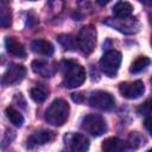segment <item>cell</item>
I'll return each mask as SVG.
<instances>
[{
    "mask_svg": "<svg viewBox=\"0 0 152 152\" xmlns=\"http://www.w3.org/2000/svg\"><path fill=\"white\" fill-rule=\"evenodd\" d=\"M81 127L84 132L94 135L100 137L107 131V124L104 119L97 114H88L82 119Z\"/></svg>",
    "mask_w": 152,
    "mask_h": 152,
    "instance_id": "cell-4",
    "label": "cell"
},
{
    "mask_svg": "<svg viewBox=\"0 0 152 152\" xmlns=\"http://www.w3.org/2000/svg\"><path fill=\"white\" fill-rule=\"evenodd\" d=\"M150 124H151V118H150V116H147V118H146V120H145V127H146V129H147L148 132H151Z\"/></svg>",
    "mask_w": 152,
    "mask_h": 152,
    "instance_id": "cell-24",
    "label": "cell"
},
{
    "mask_svg": "<svg viewBox=\"0 0 152 152\" xmlns=\"http://www.w3.org/2000/svg\"><path fill=\"white\" fill-rule=\"evenodd\" d=\"M148 64H150V58H147V57H139V58H137L132 63V65L129 68V72H132V74L141 72L142 70H145L148 66Z\"/></svg>",
    "mask_w": 152,
    "mask_h": 152,
    "instance_id": "cell-21",
    "label": "cell"
},
{
    "mask_svg": "<svg viewBox=\"0 0 152 152\" xmlns=\"http://www.w3.org/2000/svg\"><path fill=\"white\" fill-rule=\"evenodd\" d=\"M26 74V70L23 65L20 64H13V65H10L7 68V70L5 71L4 76H2V82L5 84H14V83H18L20 82L24 76Z\"/></svg>",
    "mask_w": 152,
    "mask_h": 152,
    "instance_id": "cell-8",
    "label": "cell"
},
{
    "mask_svg": "<svg viewBox=\"0 0 152 152\" xmlns=\"http://www.w3.org/2000/svg\"><path fill=\"white\" fill-rule=\"evenodd\" d=\"M53 138H55V133L51 132V131H46V129L37 131L32 135L28 137L27 146L33 147V146H38V145H44V144L50 142L51 140H53Z\"/></svg>",
    "mask_w": 152,
    "mask_h": 152,
    "instance_id": "cell-10",
    "label": "cell"
},
{
    "mask_svg": "<svg viewBox=\"0 0 152 152\" xmlns=\"http://www.w3.org/2000/svg\"><path fill=\"white\" fill-rule=\"evenodd\" d=\"M133 12V6L127 1H120L113 7V14L116 18H128Z\"/></svg>",
    "mask_w": 152,
    "mask_h": 152,
    "instance_id": "cell-16",
    "label": "cell"
},
{
    "mask_svg": "<svg viewBox=\"0 0 152 152\" xmlns=\"http://www.w3.org/2000/svg\"><path fill=\"white\" fill-rule=\"evenodd\" d=\"M120 64H121V53L115 50L107 51L100 61V68L102 72L109 77H114L116 75Z\"/></svg>",
    "mask_w": 152,
    "mask_h": 152,
    "instance_id": "cell-5",
    "label": "cell"
},
{
    "mask_svg": "<svg viewBox=\"0 0 152 152\" xmlns=\"http://www.w3.org/2000/svg\"><path fill=\"white\" fill-rule=\"evenodd\" d=\"M31 49L33 52L44 55V56H51L53 53V45L44 39H36L31 43Z\"/></svg>",
    "mask_w": 152,
    "mask_h": 152,
    "instance_id": "cell-14",
    "label": "cell"
},
{
    "mask_svg": "<svg viewBox=\"0 0 152 152\" xmlns=\"http://www.w3.org/2000/svg\"><path fill=\"white\" fill-rule=\"evenodd\" d=\"M5 48L11 55H13L15 57H25V55H26L24 45L20 42H18L14 37H6Z\"/></svg>",
    "mask_w": 152,
    "mask_h": 152,
    "instance_id": "cell-12",
    "label": "cell"
},
{
    "mask_svg": "<svg viewBox=\"0 0 152 152\" xmlns=\"http://www.w3.org/2000/svg\"><path fill=\"white\" fill-rule=\"evenodd\" d=\"M150 110H151L150 101H146L145 103H142V104L138 108V113L141 114V115H148V114H150Z\"/></svg>",
    "mask_w": 152,
    "mask_h": 152,
    "instance_id": "cell-22",
    "label": "cell"
},
{
    "mask_svg": "<svg viewBox=\"0 0 152 152\" xmlns=\"http://www.w3.org/2000/svg\"><path fill=\"white\" fill-rule=\"evenodd\" d=\"M31 68H32V70H33L36 74H38V75H40V76H43V77H51V76H53L55 72H56V66H55V64L51 63V62H48V61L36 59V61L32 62Z\"/></svg>",
    "mask_w": 152,
    "mask_h": 152,
    "instance_id": "cell-11",
    "label": "cell"
},
{
    "mask_svg": "<svg viewBox=\"0 0 152 152\" xmlns=\"http://www.w3.org/2000/svg\"><path fill=\"white\" fill-rule=\"evenodd\" d=\"M89 104L100 110H112L115 107V100L110 93L104 90H96L90 94Z\"/></svg>",
    "mask_w": 152,
    "mask_h": 152,
    "instance_id": "cell-6",
    "label": "cell"
},
{
    "mask_svg": "<svg viewBox=\"0 0 152 152\" xmlns=\"http://www.w3.org/2000/svg\"><path fill=\"white\" fill-rule=\"evenodd\" d=\"M107 25H112L113 27H115L116 30L125 32V33H132V32H137L139 24L137 20L134 19H127V18H118L116 20L113 19V23L110 21H104Z\"/></svg>",
    "mask_w": 152,
    "mask_h": 152,
    "instance_id": "cell-9",
    "label": "cell"
},
{
    "mask_svg": "<svg viewBox=\"0 0 152 152\" xmlns=\"http://www.w3.org/2000/svg\"><path fill=\"white\" fill-rule=\"evenodd\" d=\"M48 94H49V90L44 89L43 87H34L30 90V96L31 99L37 102V103H42L46 100L48 97Z\"/></svg>",
    "mask_w": 152,
    "mask_h": 152,
    "instance_id": "cell-19",
    "label": "cell"
},
{
    "mask_svg": "<svg viewBox=\"0 0 152 152\" xmlns=\"http://www.w3.org/2000/svg\"><path fill=\"white\" fill-rule=\"evenodd\" d=\"M76 44L84 55H90L96 45V30L91 25L83 26L77 34Z\"/></svg>",
    "mask_w": 152,
    "mask_h": 152,
    "instance_id": "cell-3",
    "label": "cell"
},
{
    "mask_svg": "<svg viewBox=\"0 0 152 152\" xmlns=\"http://www.w3.org/2000/svg\"><path fill=\"white\" fill-rule=\"evenodd\" d=\"M120 94L129 100L140 97L145 91V86L141 81H134V82H124L119 86Z\"/></svg>",
    "mask_w": 152,
    "mask_h": 152,
    "instance_id": "cell-7",
    "label": "cell"
},
{
    "mask_svg": "<svg viewBox=\"0 0 152 152\" xmlns=\"http://www.w3.org/2000/svg\"><path fill=\"white\" fill-rule=\"evenodd\" d=\"M82 99H83V95H82L81 93H78V94H72V100H74L75 102H81Z\"/></svg>",
    "mask_w": 152,
    "mask_h": 152,
    "instance_id": "cell-23",
    "label": "cell"
},
{
    "mask_svg": "<svg viewBox=\"0 0 152 152\" xmlns=\"http://www.w3.org/2000/svg\"><path fill=\"white\" fill-rule=\"evenodd\" d=\"M89 148V140L83 134L75 133L70 139V150L74 152H84Z\"/></svg>",
    "mask_w": 152,
    "mask_h": 152,
    "instance_id": "cell-13",
    "label": "cell"
},
{
    "mask_svg": "<svg viewBox=\"0 0 152 152\" xmlns=\"http://www.w3.org/2000/svg\"><path fill=\"white\" fill-rule=\"evenodd\" d=\"M31 1H34V0H31Z\"/></svg>",
    "mask_w": 152,
    "mask_h": 152,
    "instance_id": "cell-27",
    "label": "cell"
},
{
    "mask_svg": "<svg viewBox=\"0 0 152 152\" xmlns=\"http://www.w3.org/2000/svg\"><path fill=\"white\" fill-rule=\"evenodd\" d=\"M70 107L63 99H56L45 110V120L52 126H62L69 116Z\"/></svg>",
    "mask_w": 152,
    "mask_h": 152,
    "instance_id": "cell-2",
    "label": "cell"
},
{
    "mask_svg": "<svg viewBox=\"0 0 152 152\" xmlns=\"http://www.w3.org/2000/svg\"><path fill=\"white\" fill-rule=\"evenodd\" d=\"M126 142H124L122 140H120L119 138H108L102 142V150L107 151V152H116V151H122L126 148Z\"/></svg>",
    "mask_w": 152,
    "mask_h": 152,
    "instance_id": "cell-15",
    "label": "cell"
},
{
    "mask_svg": "<svg viewBox=\"0 0 152 152\" xmlns=\"http://www.w3.org/2000/svg\"><path fill=\"white\" fill-rule=\"evenodd\" d=\"M12 21L11 10L5 2H0V26L2 27H10Z\"/></svg>",
    "mask_w": 152,
    "mask_h": 152,
    "instance_id": "cell-18",
    "label": "cell"
},
{
    "mask_svg": "<svg viewBox=\"0 0 152 152\" xmlns=\"http://www.w3.org/2000/svg\"><path fill=\"white\" fill-rule=\"evenodd\" d=\"M63 65V86L65 88L72 89L83 84L86 81V70L76 61L66 59L62 62Z\"/></svg>",
    "mask_w": 152,
    "mask_h": 152,
    "instance_id": "cell-1",
    "label": "cell"
},
{
    "mask_svg": "<svg viewBox=\"0 0 152 152\" xmlns=\"http://www.w3.org/2000/svg\"><path fill=\"white\" fill-rule=\"evenodd\" d=\"M57 40L65 50H75L77 46L76 38H74L71 34H59L57 37Z\"/></svg>",
    "mask_w": 152,
    "mask_h": 152,
    "instance_id": "cell-20",
    "label": "cell"
},
{
    "mask_svg": "<svg viewBox=\"0 0 152 152\" xmlns=\"http://www.w3.org/2000/svg\"><path fill=\"white\" fill-rule=\"evenodd\" d=\"M96 1H97V4L101 5V6H104V5H107L108 2H110V0H96Z\"/></svg>",
    "mask_w": 152,
    "mask_h": 152,
    "instance_id": "cell-25",
    "label": "cell"
},
{
    "mask_svg": "<svg viewBox=\"0 0 152 152\" xmlns=\"http://www.w3.org/2000/svg\"><path fill=\"white\" fill-rule=\"evenodd\" d=\"M5 114H6L7 119H8L14 126H17V127L23 126V124H24V116H23L14 107H12V106L7 107L6 110H5Z\"/></svg>",
    "mask_w": 152,
    "mask_h": 152,
    "instance_id": "cell-17",
    "label": "cell"
},
{
    "mask_svg": "<svg viewBox=\"0 0 152 152\" xmlns=\"http://www.w3.org/2000/svg\"><path fill=\"white\" fill-rule=\"evenodd\" d=\"M142 4H145V5H147V6H150L151 5V2H152V0H140Z\"/></svg>",
    "mask_w": 152,
    "mask_h": 152,
    "instance_id": "cell-26",
    "label": "cell"
}]
</instances>
